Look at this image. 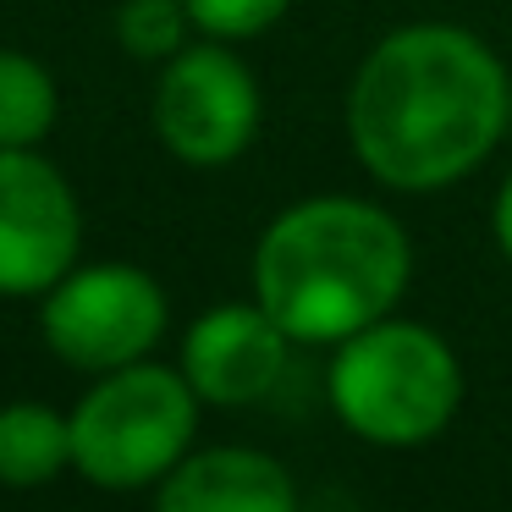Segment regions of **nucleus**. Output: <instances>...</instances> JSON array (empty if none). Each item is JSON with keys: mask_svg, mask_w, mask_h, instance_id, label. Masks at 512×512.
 <instances>
[{"mask_svg": "<svg viewBox=\"0 0 512 512\" xmlns=\"http://www.w3.org/2000/svg\"><path fill=\"white\" fill-rule=\"evenodd\" d=\"M512 78L479 34L413 23L364 56L347 89L353 155L391 193H441L507 133Z\"/></svg>", "mask_w": 512, "mask_h": 512, "instance_id": "f257e3e1", "label": "nucleus"}, {"mask_svg": "<svg viewBox=\"0 0 512 512\" xmlns=\"http://www.w3.org/2000/svg\"><path fill=\"white\" fill-rule=\"evenodd\" d=\"M413 276L397 215L369 199H303L259 232L254 298L292 342L336 347L386 320Z\"/></svg>", "mask_w": 512, "mask_h": 512, "instance_id": "f03ea898", "label": "nucleus"}, {"mask_svg": "<svg viewBox=\"0 0 512 512\" xmlns=\"http://www.w3.org/2000/svg\"><path fill=\"white\" fill-rule=\"evenodd\" d=\"M331 408L358 441L424 446L463 408V364L430 325L386 314L336 342Z\"/></svg>", "mask_w": 512, "mask_h": 512, "instance_id": "7ed1b4c3", "label": "nucleus"}, {"mask_svg": "<svg viewBox=\"0 0 512 512\" xmlns=\"http://www.w3.org/2000/svg\"><path fill=\"white\" fill-rule=\"evenodd\" d=\"M199 435V391L149 358L100 375L72 408V468L100 490L160 485Z\"/></svg>", "mask_w": 512, "mask_h": 512, "instance_id": "20e7f679", "label": "nucleus"}, {"mask_svg": "<svg viewBox=\"0 0 512 512\" xmlns=\"http://www.w3.org/2000/svg\"><path fill=\"white\" fill-rule=\"evenodd\" d=\"M166 292L144 265H72L45 292V347L78 375H111L166 336Z\"/></svg>", "mask_w": 512, "mask_h": 512, "instance_id": "39448f33", "label": "nucleus"}, {"mask_svg": "<svg viewBox=\"0 0 512 512\" xmlns=\"http://www.w3.org/2000/svg\"><path fill=\"white\" fill-rule=\"evenodd\" d=\"M149 122L182 166H232L259 133V78L226 50V39L182 45L160 67Z\"/></svg>", "mask_w": 512, "mask_h": 512, "instance_id": "423d86ee", "label": "nucleus"}, {"mask_svg": "<svg viewBox=\"0 0 512 512\" xmlns=\"http://www.w3.org/2000/svg\"><path fill=\"white\" fill-rule=\"evenodd\" d=\"M83 248L72 182L39 149H0V298H45Z\"/></svg>", "mask_w": 512, "mask_h": 512, "instance_id": "0eeeda50", "label": "nucleus"}, {"mask_svg": "<svg viewBox=\"0 0 512 512\" xmlns=\"http://www.w3.org/2000/svg\"><path fill=\"white\" fill-rule=\"evenodd\" d=\"M292 336L254 303H215L182 342V375L210 408H248L276 391Z\"/></svg>", "mask_w": 512, "mask_h": 512, "instance_id": "6e6552de", "label": "nucleus"}, {"mask_svg": "<svg viewBox=\"0 0 512 512\" xmlns=\"http://www.w3.org/2000/svg\"><path fill=\"white\" fill-rule=\"evenodd\" d=\"M155 512H298V485L270 452H188L155 485Z\"/></svg>", "mask_w": 512, "mask_h": 512, "instance_id": "1a4fd4ad", "label": "nucleus"}, {"mask_svg": "<svg viewBox=\"0 0 512 512\" xmlns=\"http://www.w3.org/2000/svg\"><path fill=\"white\" fill-rule=\"evenodd\" d=\"M72 468V419L50 402H6L0 408V485L34 490Z\"/></svg>", "mask_w": 512, "mask_h": 512, "instance_id": "9d476101", "label": "nucleus"}, {"mask_svg": "<svg viewBox=\"0 0 512 512\" xmlns=\"http://www.w3.org/2000/svg\"><path fill=\"white\" fill-rule=\"evenodd\" d=\"M61 116L56 78L23 50H0V149H34Z\"/></svg>", "mask_w": 512, "mask_h": 512, "instance_id": "9b49d317", "label": "nucleus"}, {"mask_svg": "<svg viewBox=\"0 0 512 512\" xmlns=\"http://www.w3.org/2000/svg\"><path fill=\"white\" fill-rule=\"evenodd\" d=\"M188 6L182 0H122L116 6V45L133 61H171L188 45Z\"/></svg>", "mask_w": 512, "mask_h": 512, "instance_id": "f8f14e48", "label": "nucleus"}, {"mask_svg": "<svg viewBox=\"0 0 512 512\" xmlns=\"http://www.w3.org/2000/svg\"><path fill=\"white\" fill-rule=\"evenodd\" d=\"M182 6L210 39H254L287 17L292 0H182Z\"/></svg>", "mask_w": 512, "mask_h": 512, "instance_id": "ddd939ff", "label": "nucleus"}, {"mask_svg": "<svg viewBox=\"0 0 512 512\" xmlns=\"http://www.w3.org/2000/svg\"><path fill=\"white\" fill-rule=\"evenodd\" d=\"M490 232H496V248H501V259H512V177L501 182L496 204H490Z\"/></svg>", "mask_w": 512, "mask_h": 512, "instance_id": "4468645a", "label": "nucleus"}, {"mask_svg": "<svg viewBox=\"0 0 512 512\" xmlns=\"http://www.w3.org/2000/svg\"><path fill=\"white\" fill-rule=\"evenodd\" d=\"M507 127H512V111H507Z\"/></svg>", "mask_w": 512, "mask_h": 512, "instance_id": "2eb2a0df", "label": "nucleus"}]
</instances>
